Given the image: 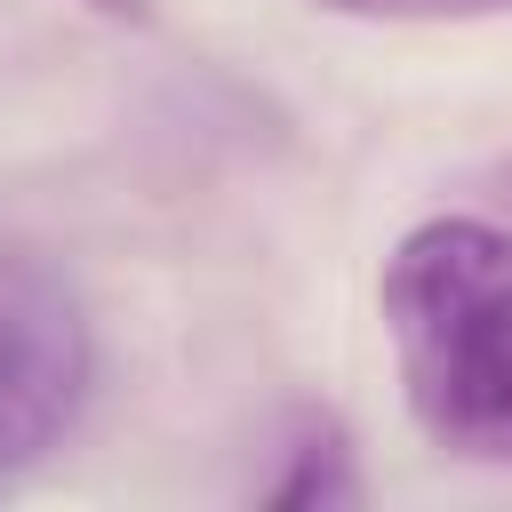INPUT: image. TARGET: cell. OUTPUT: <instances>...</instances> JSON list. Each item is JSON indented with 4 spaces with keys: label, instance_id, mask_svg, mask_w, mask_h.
<instances>
[{
    "label": "cell",
    "instance_id": "7a4b0ae2",
    "mask_svg": "<svg viewBox=\"0 0 512 512\" xmlns=\"http://www.w3.org/2000/svg\"><path fill=\"white\" fill-rule=\"evenodd\" d=\"M88 376L96 344L80 296L48 256L0 240V488L24 480L48 448H64Z\"/></svg>",
    "mask_w": 512,
    "mask_h": 512
},
{
    "label": "cell",
    "instance_id": "6da1fadb",
    "mask_svg": "<svg viewBox=\"0 0 512 512\" xmlns=\"http://www.w3.org/2000/svg\"><path fill=\"white\" fill-rule=\"evenodd\" d=\"M384 336L408 416L448 456H512V224L424 216L384 256Z\"/></svg>",
    "mask_w": 512,
    "mask_h": 512
},
{
    "label": "cell",
    "instance_id": "8992f818",
    "mask_svg": "<svg viewBox=\"0 0 512 512\" xmlns=\"http://www.w3.org/2000/svg\"><path fill=\"white\" fill-rule=\"evenodd\" d=\"M496 200H504V208H512V160H504V168H496Z\"/></svg>",
    "mask_w": 512,
    "mask_h": 512
},
{
    "label": "cell",
    "instance_id": "5b68a950",
    "mask_svg": "<svg viewBox=\"0 0 512 512\" xmlns=\"http://www.w3.org/2000/svg\"><path fill=\"white\" fill-rule=\"evenodd\" d=\"M88 8H104V16H144V0H88Z\"/></svg>",
    "mask_w": 512,
    "mask_h": 512
},
{
    "label": "cell",
    "instance_id": "277c9868",
    "mask_svg": "<svg viewBox=\"0 0 512 512\" xmlns=\"http://www.w3.org/2000/svg\"><path fill=\"white\" fill-rule=\"evenodd\" d=\"M304 8H328V16H496L512 0H304Z\"/></svg>",
    "mask_w": 512,
    "mask_h": 512
},
{
    "label": "cell",
    "instance_id": "3957f363",
    "mask_svg": "<svg viewBox=\"0 0 512 512\" xmlns=\"http://www.w3.org/2000/svg\"><path fill=\"white\" fill-rule=\"evenodd\" d=\"M288 448H296V472L264 488L272 504H336V496H352V488H360V480H352V448H344L336 416H304Z\"/></svg>",
    "mask_w": 512,
    "mask_h": 512
}]
</instances>
